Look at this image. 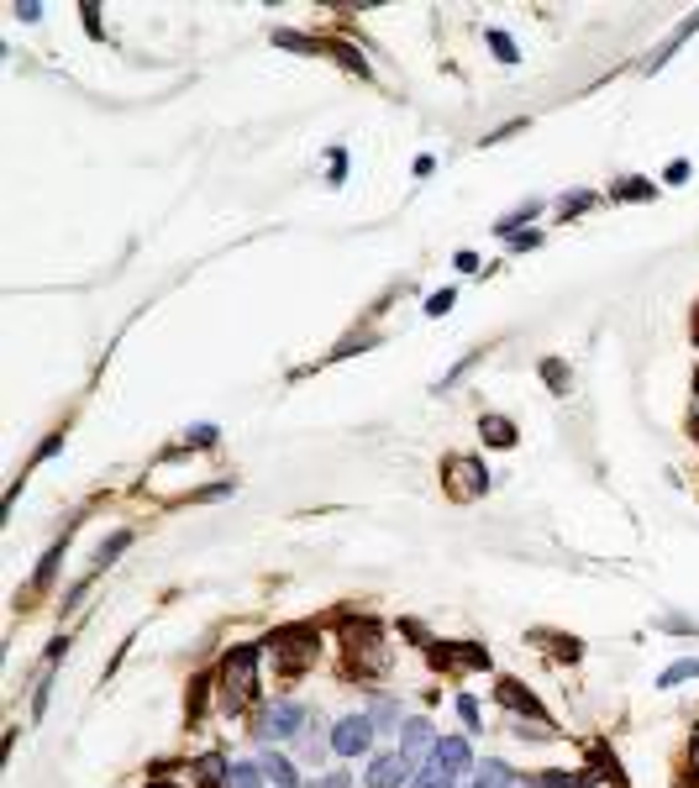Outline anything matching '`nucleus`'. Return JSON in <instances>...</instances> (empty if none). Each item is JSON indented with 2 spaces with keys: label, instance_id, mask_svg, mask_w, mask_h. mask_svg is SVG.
<instances>
[{
  "label": "nucleus",
  "instance_id": "obj_21",
  "mask_svg": "<svg viewBox=\"0 0 699 788\" xmlns=\"http://www.w3.org/2000/svg\"><path fill=\"white\" fill-rule=\"evenodd\" d=\"M326 53H332V58H337V64H347V69H353L358 79H368V64H363V58H358L353 48H347V43H332V48H326Z\"/></svg>",
  "mask_w": 699,
  "mask_h": 788
},
{
  "label": "nucleus",
  "instance_id": "obj_27",
  "mask_svg": "<svg viewBox=\"0 0 699 788\" xmlns=\"http://www.w3.org/2000/svg\"><path fill=\"white\" fill-rule=\"evenodd\" d=\"M342 179H347V153L337 148V153H332V184H342Z\"/></svg>",
  "mask_w": 699,
  "mask_h": 788
},
{
  "label": "nucleus",
  "instance_id": "obj_3",
  "mask_svg": "<svg viewBox=\"0 0 699 788\" xmlns=\"http://www.w3.org/2000/svg\"><path fill=\"white\" fill-rule=\"evenodd\" d=\"M447 489H452V500H479V494L489 489V473L479 458H452L447 463Z\"/></svg>",
  "mask_w": 699,
  "mask_h": 788
},
{
  "label": "nucleus",
  "instance_id": "obj_20",
  "mask_svg": "<svg viewBox=\"0 0 699 788\" xmlns=\"http://www.w3.org/2000/svg\"><path fill=\"white\" fill-rule=\"evenodd\" d=\"M368 720H374V731H389V725H400L395 699H374V710H368Z\"/></svg>",
  "mask_w": 699,
  "mask_h": 788
},
{
  "label": "nucleus",
  "instance_id": "obj_1",
  "mask_svg": "<svg viewBox=\"0 0 699 788\" xmlns=\"http://www.w3.org/2000/svg\"><path fill=\"white\" fill-rule=\"evenodd\" d=\"M468 762H474V746H468L463 736H442V741H437V752L421 762L416 788H458V778H463V767H468Z\"/></svg>",
  "mask_w": 699,
  "mask_h": 788
},
{
  "label": "nucleus",
  "instance_id": "obj_28",
  "mask_svg": "<svg viewBox=\"0 0 699 788\" xmlns=\"http://www.w3.org/2000/svg\"><path fill=\"white\" fill-rule=\"evenodd\" d=\"M447 305H452V289H442V295H437V300H431L426 310H431V316H447Z\"/></svg>",
  "mask_w": 699,
  "mask_h": 788
},
{
  "label": "nucleus",
  "instance_id": "obj_26",
  "mask_svg": "<svg viewBox=\"0 0 699 788\" xmlns=\"http://www.w3.org/2000/svg\"><path fill=\"white\" fill-rule=\"evenodd\" d=\"M458 715H463L468 731H479V710H474V699H458Z\"/></svg>",
  "mask_w": 699,
  "mask_h": 788
},
{
  "label": "nucleus",
  "instance_id": "obj_14",
  "mask_svg": "<svg viewBox=\"0 0 699 788\" xmlns=\"http://www.w3.org/2000/svg\"><path fill=\"white\" fill-rule=\"evenodd\" d=\"M537 211H542V200H531V205H521V211L500 216V221H495V232H500V237H516V232H521V226H526L531 216H537Z\"/></svg>",
  "mask_w": 699,
  "mask_h": 788
},
{
  "label": "nucleus",
  "instance_id": "obj_30",
  "mask_svg": "<svg viewBox=\"0 0 699 788\" xmlns=\"http://www.w3.org/2000/svg\"><path fill=\"white\" fill-rule=\"evenodd\" d=\"M689 773L699 778V731H694V741H689Z\"/></svg>",
  "mask_w": 699,
  "mask_h": 788
},
{
  "label": "nucleus",
  "instance_id": "obj_33",
  "mask_svg": "<svg viewBox=\"0 0 699 788\" xmlns=\"http://www.w3.org/2000/svg\"><path fill=\"white\" fill-rule=\"evenodd\" d=\"M148 788H163V783H148Z\"/></svg>",
  "mask_w": 699,
  "mask_h": 788
},
{
  "label": "nucleus",
  "instance_id": "obj_16",
  "mask_svg": "<svg viewBox=\"0 0 699 788\" xmlns=\"http://www.w3.org/2000/svg\"><path fill=\"white\" fill-rule=\"evenodd\" d=\"M263 773H269L274 783H284V788H295V762H290V757H279V752H263Z\"/></svg>",
  "mask_w": 699,
  "mask_h": 788
},
{
  "label": "nucleus",
  "instance_id": "obj_8",
  "mask_svg": "<svg viewBox=\"0 0 699 788\" xmlns=\"http://www.w3.org/2000/svg\"><path fill=\"white\" fill-rule=\"evenodd\" d=\"M400 741H405V757H410V762H426L431 752H437V731H431L426 715H421V720H405V725H400Z\"/></svg>",
  "mask_w": 699,
  "mask_h": 788
},
{
  "label": "nucleus",
  "instance_id": "obj_2",
  "mask_svg": "<svg viewBox=\"0 0 699 788\" xmlns=\"http://www.w3.org/2000/svg\"><path fill=\"white\" fill-rule=\"evenodd\" d=\"M258 647H237L221 662V689H226V710H248V699L258 694Z\"/></svg>",
  "mask_w": 699,
  "mask_h": 788
},
{
  "label": "nucleus",
  "instance_id": "obj_22",
  "mask_svg": "<svg viewBox=\"0 0 699 788\" xmlns=\"http://www.w3.org/2000/svg\"><path fill=\"white\" fill-rule=\"evenodd\" d=\"M589 205H594V195H589V190H568V195H563V205H558V216H579V211H589Z\"/></svg>",
  "mask_w": 699,
  "mask_h": 788
},
{
  "label": "nucleus",
  "instance_id": "obj_9",
  "mask_svg": "<svg viewBox=\"0 0 699 788\" xmlns=\"http://www.w3.org/2000/svg\"><path fill=\"white\" fill-rule=\"evenodd\" d=\"M495 694H500V704H510L516 715H547L542 704H537V694H531L526 683H516V678H500V689H495Z\"/></svg>",
  "mask_w": 699,
  "mask_h": 788
},
{
  "label": "nucleus",
  "instance_id": "obj_11",
  "mask_svg": "<svg viewBox=\"0 0 699 788\" xmlns=\"http://www.w3.org/2000/svg\"><path fill=\"white\" fill-rule=\"evenodd\" d=\"M699 678V657H684V662H673V668L657 673V689H678V683H689Z\"/></svg>",
  "mask_w": 699,
  "mask_h": 788
},
{
  "label": "nucleus",
  "instance_id": "obj_6",
  "mask_svg": "<svg viewBox=\"0 0 699 788\" xmlns=\"http://www.w3.org/2000/svg\"><path fill=\"white\" fill-rule=\"evenodd\" d=\"M274 647L284 652V662H279L284 673H305L311 668V657H316V631H279Z\"/></svg>",
  "mask_w": 699,
  "mask_h": 788
},
{
  "label": "nucleus",
  "instance_id": "obj_23",
  "mask_svg": "<svg viewBox=\"0 0 699 788\" xmlns=\"http://www.w3.org/2000/svg\"><path fill=\"white\" fill-rule=\"evenodd\" d=\"M537 788H589V778H579V773H542Z\"/></svg>",
  "mask_w": 699,
  "mask_h": 788
},
{
  "label": "nucleus",
  "instance_id": "obj_10",
  "mask_svg": "<svg viewBox=\"0 0 699 788\" xmlns=\"http://www.w3.org/2000/svg\"><path fill=\"white\" fill-rule=\"evenodd\" d=\"M437 668H489V657L479 647H431Z\"/></svg>",
  "mask_w": 699,
  "mask_h": 788
},
{
  "label": "nucleus",
  "instance_id": "obj_13",
  "mask_svg": "<svg viewBox=\"0 0 699 788\" xmlns=\"http://www.w3.org/2000/svg\"><path fill=\"white\" fill-rule=\"evenodd\" d=\"M226 778H232V767H226L216 752L200 757V788H226Z\"/></svg>",
  "mask_w": 699,
  "mask_h": 788
},
{
  "label": "nucleus",
  "instance_id": "obj_29",
  "mask_svg": "<svg viewBox=\"0 0 699 788\" xmlns=\"http://www.w3.org/2000/svg\"><path fill=\"white\" fill-rule=\"evenodd\" d=\"M190 442H200V447H205V442H216V426H195V431H190Z\"/></svg>",
  "mask_w": 699,
  "mask_h": 788
},
{
  "label": "nucleus",
  "instance_id": "obj_5",
  "mask_svg": "<svg viewBox=\"0 0 699 788\" xmlns=\"http://www.w3.org/2000/svg\"><path fill=\"white\" fill-rule=\"evenodd\" d=\"M332 746H337L342 757H363L368 746H374V720H368V715H342L332 725Z\"/></svg>",
  "mask_w": 699,
  "mask_h": 788
},
{
  "label": "nucleus",
  "instance_id": "obj_18",
  "mask_svg": "<svg viewBox=\"0 0 699 788\" xmlns=\"http://www.w3.org/2000/svg\"><path fill=\"white\" fill-rule=\"evenodd\" d=\"M64 547H69V536H58L53 552L43 557V563H37V589H48V584H53V573H58V557H64Z\"/></svg>",
  "mask_w": 699,
  "mask_h": 788
},
{
  "label": "nucleus",
  "instance_id": "obj_17",
  "mask_svg": "<svg viewBox=\"0 0 699 788\" xmlns=\"http://www.w3.org/2000/svg\"><path fill=\"white\" fill-rule=\"evenodd\" d=\"M127 547H132V531H116L111 542H106V547L95 552V573H100V568H111V563H116V557L127 552Z\"/></svg>",
  "mask_w": 699,
  "mask_h": 788
},
{
  "label": "nucleus",
  "instance_id": "obj_4",
  "mask_svg": "<svg viewBox=\"0 0 699 788\" xmlns=\"http://www.w3.org/2000/svg\"><path fill=\"white\" fill-rule=\"evenodd\" d=\"M253 731L263 736V741H279V736H300L305 731V710L300 704H269L258 720H253Z\"/></svg>",
  "mask_w": 699,
  "mask_h": 788
},
{
  "label": "nucleus",
  "instance_id": "obj_32",
  "mask_svg": "<svg viewBox=\"0 0 699 788\" xmlns=\"http://www.w3.org/2000/svg\"><path fill=\"white\" fill-rule=\"evenodd\" d=\"M694 431H699V400H694Z\"/></svg>",
  "mask_w": 699,
  "mask_h": 788
},
{
  "label": "nucleus",
  "instance_id": "obj_25",
  "mask_svg": "<svg viewBox=\"0 0 699 788\" xmlns=\"http://www.w3.org/2000/svg\"><path fill=\"white\" fill-rule=\"evenodd\" d=\"M537 242H542V232H516V237H510V253H531Z\"/></svg>",
  "mask_w": 699,
  "mask_h": 788
},
{
  "label": "nucleus",
  "instance_id": "obj_24",
  "mask_svg": "<svg viewBox=\"0 0 699 788\" xmlns=\"http://www.w3.org/2000/svg\"><path fill=\"white\" fill-rule=\"evenodd\" d=\"M489 48H495V58H505V64H516V58H521V53H516V43H510L505 32H489Z\"/></svg>",
  "mask_w": 699,
  "mask_h": 788
},
{
  "label": "nucleus",
  "instance_id": "obj_31",
  "mask_svg": "<svg viewBox=\"0 0 699 788\" xmlns=\"http://www.w3.org/2000/svg\"><path fill=\"white\" fill-rule=\"evenodd\" d=\"M311 788H353V783H347V773H337V778H321V783H311Z\"/></svg>",
  "mask_w": 699,
  "mask_h": 788
},
{
  "label": "nucleus",
  "instance_id": "obj_7",
  "mask_svg": "<svg viewBox=\"0 0 699 788\" xmlns=\"http://www.w3.org/2000/svg\"><path fill=\"white\" fill-rule=\"evenodd\" d=\"M410 778V757L405 752H384L368 762V788H400Z\"/></svg>",
  "mask_w": 699,
  "mask_h": 788
},
{
  "label": "nucleus",
  "instance_id": "obj_15",
  "mask_svg": "<svg viewBox=\"0 0 699 788\" xmlns=\"http://www.w3.org/2000/svg\"><path fill=\"white\" fill-rule=\"evenodd\" d=\"M468 788H510V767L505 762H479V778Z\"/></svg>",
  "mask_w": 699,
  "mask_h": 788
},
{
  "label": "nucleus",
  "instance_id": "obj_12",
  "mask_svg": "<svg viewBox=\"0 0 699 788\" xmlns=\"http://www.w3.org/2000/svg\"><path fill=\"white\" fill-rule=\"evenodd\" d=\"M479 431H484V442H489V447H510V442H516V426L500 421V416H484Z\"/></svg>",
  "mask_w": 699,
  "mask_h": 788
},
{
  "label": "nucleus",
  "instance_id": "obj_19",
  "mask_svg": "<svg viewBox=\"0 0 699 788\" xmlns=\"http://www.w3.org/2000/svg\"><path fill=\"white\" fill-rule=\"evenodd\" d=\"M258 778H263V762H237L226 788H258Z\"/></svg>",
  "mask_w": 699,
  "mask_h": 788
}]
</instances>
